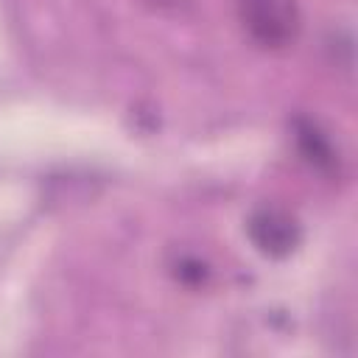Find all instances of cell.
Segmentation results:
<instances>
[{
	"instance_id": "cell-5",
	"label": "cell",
	"mask_w": 358,
	"mask_h": 358,
	"mask_svg": "<svg viewBox=\"0 0 358 358\" xmlns=\"http://www.w3.org/2000/svg\"><path fill=\"white\" fill-rule=\"evenodd\" d=\"M159 3H173V0H159Z\"/></svg>"
},
{
	"instance_id": "cell-2",
	"label": "cell",
	"mask_w": 358,
	"mask_h": 358,
	"mask_svg": "<svg viewBox=\"0 0 358 358\" xmlns=\"http://www.w3.org/2000/svg\"><path fill=\"white\" fill-rule=\"evenodd\" d=\"M246 235L266 257H288L302 241L296 218L282 207H257L246 221Z\"/></svg>"
},
{
	"instance_id": "cell-3",
	"label": "cell",
	"mask_w": 358,
	"mask_h": 358,
	"mask_svg": "<svg viewBox=\"0 0 358 358\" xmlns=\"http://www.w3.org/2000/svg\"><path fill=\"white\" fill-rule=\"evenodd\" d=\"M294 143H296V151L302 154V159L322 171V173H333L336 165H338V154L330 143V137L308 117H296L294 120Z\"/></svg>"
},
{
	"instance_id": "cell-4",
	"label": "cell",
	"mask_w": 358,
	"mask_h": 358,
	"mask_svg": "<svg viewBox=\"0 0 358 358\" xmlns=\"http://www.w3.org/2000/svg\"><path fill=\"white\" fill-rule=\"evenodd\" d=\"M179 271H176V277L179 280H185V282H190V285H199V282H204V277H207V266L204 263H199V260H190V257H185V260H179V266H176Z\"/></svg>"
},
{
	"instance_id": "cell-1",
	"label": "cell",
	"mask_w": 358,
	"mask_h": 358,
	"mask_svg": "<svg viewBox=\"0 0 358 358\" xmlns=\"http://www.w3.org/2000/svg\"><path fill=\"white\" fill-rule=\"evenodd\" d=\"M238 17L263 48H285L299 34L296 0H238Z\"/></svg>"
}]
</instances>
